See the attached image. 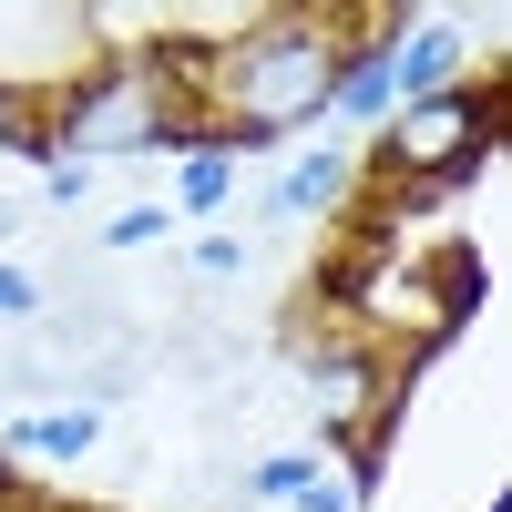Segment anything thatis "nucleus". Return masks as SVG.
Instances as JSON below:
<instances>
[{
	"instance_id": "nucleus-1",
	"label": "nucleus",
	"mask_w": 512,
	"mask_h": 512,
	"mask_svg": "<svg viewBox=\"0 0 512 512\" xmlns=\"http://www.w3.org/2000/svg\"><path fill=\"white\" fill-rule=\"evenodd\" d=\"M349 41H359V21H338V11H267V21H236L226 41H185L195 134L246 164L256 144L328 123V82L349 62Z\"/></svg>"
},
{
	"instance_id": "nucleus-2",
	"label": "nucleus",
	"mask_w": 512,
	"mask_h": 512,
	"mask_svg": "<svg viewBox=\"0 0 512 512\" xmlns=\"http://www.w3.org/2000/svg\"><path fill=\"white\" fill-rule=\"evenodd\" d=\"M41 144L62 164H134V154H175L195 144V93H185V52H93L52 103H41Z\"/></svg>"
},
{
	"instance_id": "nucleus-3",
	"label": "nucleus",
	"mask_w": 512,
	"mask_h": 512,
	"mask_svg": "<svg viewBox=\"0 0 512 512\" xmlns=\"http://www.w3.org/2000/svg\"><path fill=\"white\" fill-rule=\"evenodd\" d=\"M492 144H502V82L472 72V82H451V93H431V103H400L390 123H379V144H369L359 175L441 195V185H472L492 164Z\"/></svg>"
},
{
	"instance_id": "nucleus-4",
	"label": "nucleus",
	"mask_w": 512,
	"mask_h": 512,
	"mask_svg": "<svg viewBox=\"0 0 512 512\" xmlns=\"http://www.w3.org/2000/svg\"><path fill=\"white\" fill-rule=\"evenodd\" d=\"M451 82H472V21H451V11L410 21L400 11V31H390V93L431 103V93H451Z\"/></svg>"
},
{
	"instance_id": "nucleus-5",
	"label": "nucleus",
	"mask_w": 512,
	"mask_h": 512,
	"mask_svg": "<svg viewBox=\"0 0 512 512\" xmlns=\"http://www.w3.org/2000/svg\"><path fill=\"white\" fill-rule=\"evenodd\" d=\"M390 31H400V11H390V21H359L349 62H338V82H328V123H349V134H379V123L400 113V93H390Z\"/></svg>"
},
{
	"instance_id": "nucleus-6",
	"label": "nucleus",
	"mask_w": 512,
	"mask_h": 512,
	"mask_svg": "<svg viewBox=\"0 0 512 512\" xmlns=\"http://www.w3.org/2000/svg\"><path fill=\"white\" fill-rule=\"evenodd\" d=\"M103 441H113V410H93V400H41V410H11L0 461H93Z\"/></svg>"
},
{
	"instance_id": "nucleus-7",
	"label": "nucleus",
	"mask_w": 512,
	"mask_h": 512,
	"mask_svg": "<svg viewBox=\"0 0 512 512\" xmlns=\"http://www.w3.org/2000/svg\"><path fill=\"white\" fill-rule=\"evenodd\" d=\"M349 195H359V154H349V144H308V154H287V175L267 185V226L338 216Z\"/></svg>"
},
{
	"instance_id": "nucleus-8",
	"label": "nucleus",
	"mask_w": 512,
	"mask_h": 512,
	"mask_svg": "<svg viewBox=\"0 0 512 512\" xmlns=\"http://www.w3.org/2000/svg\"><path fill=\"white\" fill-rule=\"evenodd\" d=\"M226 205H236V154L226 144H175V216H195V226H216L226 216Z\"/></svg>"
},
{
	"instance_id": "nucleus-9",
	"label": "nucleus",
	"mask_w": 512,
	"mask_h": 512,
	"mask_svg": "<svg viewBox=\"0 0 512 512\" xmlns=\"http://www.w3.org/2000/svg\"><path fill=\"white\" fill-rule=\"evenodd\" d=\"M308 482H318V451H256L246 472H226V502H246V512H287Z\"/></svg>"
},
{
	"instance_id": "nucleus-10",
	"label": "nucleus",
	"mask_w": 512,
	"mask_h": 512,
	"mask_svg": "<svg viewBox=\"0 0 512 512\" xmlns=\"http://www.w3.org/2000/svg\"><path fill=\"white\" fill-rule=\"evenodd\" d=\"M185 277H195V287H236V277H246V236H226V226H205V236L185 246Z\"/></svg>"
},
{
	"instance_id": "nucleus-11",
	"label": "nucleus",
	"mask_w": 512,
	"mask_h": 512,
	"mask_svg": "<svg viewBox=\"0 0 512 512\" xmlns=\"http://www.w3.org/2000/svg\"><path fill=\"white\" fill-rule=\"evenodd\" d=\"M41 308H52V277H31L21 256H0V318H11V328H41Z\"/></svg>"
},
{
	"instance_id": "nucleus-12",
	"label": "nucleus",
	"mask_w": 512,
	"mask_h": 512,
	"mask_svg": "<svg viewBox=\"0 0 512 512\" xmlns=\"http://www.w3.org/2000/svg\"><path fill=\"white\" fill-rule=\"evenodd\" d=\"M164 205H123V216H103V256H144V246H164Z\"/></svg>"
},
{
	"instance_id": "nucleus-13",
	"label": "nucleus",
	"mask_w": 512,
	"mask_h": 512,
	"mask_svg": "<svg viewBox=\"0 0 512 512\" xmlns=\"http://www.w3.org/2000/svg\"><path fill=\"white\" fill-rule=\"evenodd\" d=\"M287 512H369V472H328V461H318V482L297 492Z\"/></svg>"
},
{
	"instance_id": "nucleus-14",
	"label": "nucleus",
	"mask_w": 512,
	"mask_h": 512,
	"mask_svg": "<svg viewBox=\"0 0 512 512\" xmlns=\"http://www.w3.org/2000/svg\"><path fill=\"white\" fill-rule=\"evenodd\" d=\"M82 195H93V164H41V205H82Z\"/></svg>"
},
{
	"instance_id": "nucleus-15",
	"label": "nucleus",
	"mask_w": 512,
	"mask_h": 512,
	"mask_svg": "<svg viewBox=\"0 0 512 512\" xmlns=\"http://www.w3.org/2000/svg\"><path fill=\"white\" fill-rule=\"evenodd\" d=\"M21 236V195H0V246H11Z\"/></svg>"
},
{
	"instance_id": "nucleus-16",
	"label": "nucleus",
	"mask_w": 512,
	"mask_h": 512,
	"mask_svg": "<svg viewBox=\"0 0 512 512\" xmlns=\"http://www.w3.org/2000/svg\"><path fill=\"white\" fill-rule=\"evenodd\" d=\"M0 512H21V482H11V461H0Z\"/></svg>"
}]
</instances>
